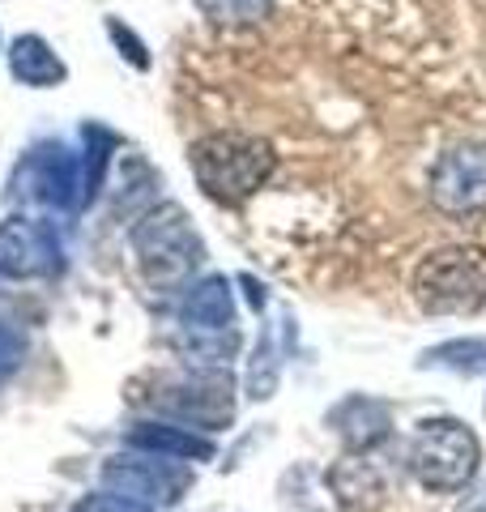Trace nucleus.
Wrapping results in <instances>:
<instances>
[{"instance_id":"nucleus-21","label":"nucleus","mask_w":486,"mask_h":512,"mask_svg":"<svg viewBox=\"0 0 486 512\" xmlns=\"http://www.w3.org/2000/svg\"><path fill=\"white\" fill-rule=\"evenodd\" d=\"M73 512H145V508L124 500V495H116V491H99V495H90V500H81Z\"/></svg>"},{"instance_id":"nucleus-16","label":"nucleus","mask_w":486,"mask_h":512,"mask_svg":"<svg viewBox=\"0 0 486 512\" xmlns=\"http://www.w3.org/2000/svg\"><path fill=\"white\" fill-rule=\"evenodd\" d=\"M418 367H444L452 376H482L486 372V338H452L427 350Z\"/></svg>"},{"instance_id":"nucleus-3","label":"nucleus","mask_w":486,"mask_h":512,"mask_svg":"<svg viewBox=\"0 0 486 512\" xmlns=\"http://www.w3.org/2000/svg\"><path fill=\"white\" fill-rule=\"evenodd\" d=\"M478 461H482V444L474 431L457 419L423 423L410 444V470L418 478V487L431 495L465 491L478 474Z\"/></svg>"},{"instance_id":"nucleus-20","label":"nucleus","mask_w":486,"mask_h":512,"mask_svg":"<svg viewBox=\"0 0 486 512\" xmlns=\"http://www.w3.org/2000/svg\"><path fill=\"white\" fill-rule=\"evenodd\" d=\"M22 355H26V342H22V333H13L0 325V384H5L13 372L22 367Z\"/></svg>"},{"instance_id":"nucleus-19","label":"nucleus","mask_w":486,"mask_h":512,"mask_svg":"<svg viewBox=\"0 0 486 512\" xmlns=\"http://www.w3.org/2000/svg\"><path fill=\"white\" fill-rule=\"evenodd\" d=\"M107 35H111V43L120 47V56L133 64V69H150V47H145L141 39H137V30L133 26H124L120 18H107Z\"/></svg>"},{"instance_id":"nucleus-7","label":"nucleus","mask_w":486,"mask_h":512,"mask_svg":"<svg viewBox=\"0 0 486 512\" xmlns=\"http://www.w3.org/2000/svg\"><path fill=\"white\" fill-rule=\"evenodd\" d=\"M192 483V470L180 466V457H111L103 466V491H116L124 500L141 504L145 512L171 508Z\"/></svg>"},{"instance_id":"nucleus-6","label":"nucleus","mask_w":486,"mask_h":512,"mask_svg":"<svg viewBox=\"0 0 486 512\" xmlns=\"http://www.w3.org/2000/svg\"><path fill=\"white\" fill-rule=\"evenodd\" d=\"M154 410L171 414L180 423H197L205 431H218L235 419V384L222 367H192V376L162 384L154 397Z\"/></svg>"},{"instance_id":"nucleus-12","label":"nucleus","mask_w":486,"mask_h":512,"mask_svg":"<svg viewBox=\"0 0 486 512\" xmlns=\"http://www.w3.org/2000/svg\"><path fill=\"white\" fill-rule=\"evenodd\" d=\"M128 448H137V453H158V457H180V461L214 457V444L205 436H192V427H171V423H137L128 431Z\"/></svg>"},{"instance_id":"nucleus-1","label":"nucleus","mask_w":486,"mask_h":512,"mask_svg":"<svg viewBox=\"0 0 486 512\" xmlns=\"http://www.w3.org/2000/svg\"><path fill=\"white\" fill-rule=\"evenodd\" d=\"M128 244H133L141 278L154 291H188L197 265L205 261V244L192 231V222L184 214V205L162 201L150 205L133 227H128Z\"/></svg>"},{"instance_id":"nucleus-13","label":"nucleus","mask_w":486,"mask_h":512,"mask_svg":"<svg viewBox=\"0 0 486 512\" xmlns=\"http://www.w3.org/2000/svg\"><path fill=\"white\" fill-rule=\"evenodd\" d=\"M329 483L337 491V500H342L346 508H354V512H371L384 500V478L367 461V453H350L346 461H337V466L329 470Z\"/></svg>"},{"instance_id":"nucleus-4","label":"nucleus","mask_w":486,"mask_h":512,"mask_svg":"<svg viewBox=\"0 0 486 512\" xmlns=\"http://www.w3.org/2000/svg\"><path fill=\"white\" fill-rule=\"evenodd\" d=\"M414 299L423 312H474L486 303V248L452 244L423 256L414 269Z\"/></svg>"},{"instance_id":"nucleus-15","label":"nucleus","mask_w":486,"mask_h":512,"mask_svg":"<svg viewBox=\"0 0 486 512\" xmlns=\"http://www.w3.org/2000/svg\"><path fill=\"white\" fill-rule=\"evenodd\" d=\"M180 355L197 367H222L235 359L239 350V329H209V325H180L175 333Z\"/></svg>"},{"instance_id":"nucleus-17","label":"nucleus","mask_w":486,"mask_h":512,"mask_svg":"<svg viewBox=\"0 0 486 512\" xmlns=\"http://www.w3.org/2000/svg\"><path fill=\"white\" fill-rule=\"evenodd\" d=\"M278 0H197L201 18L218 30H248V26H261Z\"/></svg>"},{"instance_id":"nucleus-14","label":"nucleus","mask_w":486,"mask_h":512,"mask_svg":"<svg viewBox=\"0 0 486 512\" xmlns=\"http://www.w3.org/2000/svg\"><path fill=\"white\" fill-rule=\"evenodd\" d=\"M180 320H184V325L235 329V295H231V282H226L222 274H209L197 286H188Z\"/></svg>"},{"instance_id":"nucleus-2","label":"nucleus","mask_w":486,"mask_h":512,"mask_svg":"<svg viewBox=\"0 0 486 512\" xmlns=\"http://www.w3.org/2000/svg\"><path fill=\"white\" fill-rule=\"evenodd\" d=\"M188 163L209 201L243 205L269 184L278 154H273L269 141L252 133H205L201 141H192Z\"/></svg>"},{"instance_id":"nucleus-9","label":"nucleus","mask_w":486,"mask_h":512,"mask_svg":"<svg viewBox=\"0 0 486 512\" xmlns=\"http://www.w3.org/2000/svg\"><path fill=\"white\" fill-rule=\"evenodd\" d=\"M431 205L448 218H469L486 210V141H461L431 167Z\"/></svg>"},{"instance_id":"nucleus-22","label":"nucleus","mask_w":486,"mask_h":512,"mask_svg":"<svg viewBox=\"0 0 486 512\" xmlns=\"http://www.w3.org/2000/svg\"><path fill=\"white\" fill-rule=\"evenodd\" d=\"M452 512H486V487H478V491H469L465 500L452 508Z\"/></svg>"},{"instance_id":"nucleus-11","label":"nucleus","mask_w":486,"mask_h":512,"mask_svg":"<svg viewBox=\"0 0 486 512\" xmlns=\"http://www.w3.org/2000/svg\"><path fill=\"white\" fill-rule=\"evenodd\" d=\"M9 73L30 90H52V86H60L64 77H69V64L52 52V43L47 39L18 35L13 47H9Z\"/></svg>"},{"instance_id":"nucleus-18","label":"nucleus","mask_w":486,"mask_h":512,"mask_svg":"<svg viewBox=\"0 0 486 512\" xmlns=\"http://www.w3.org/2000/svg\"><path fill=\"white\" fill-rule=\"evenodd\" d=\"M278 372H282L278 342H273V333H265V338L256 342V355H252L248 397H256V402H265V397H273V389H278Z\"/></svg>"},{"instance_id":"nucleus-8","label":"nucleus","mask_w":486,"mask_h":512,"mask_svg":"<svg viewBox=\"0 0 486 512\" xmlns=\"http://www.w3.org/2000/svg\"><path fill=\"white\" fill-rule=\"evenodd\" d=\"M64 269V244L52 222L13 214L0 222V278L30 282V278H56Z\"/></svg>"},{"instance_id":"nucleus-5","label":"nucleus","mask_w":486,"mask_h":512,"mask_svg":"<svg viewBox=\"0 0 486 512\" xmlns=\"http://www.w3.org/2000/svg\"><path fill=\"white\" fill-rule=\"evenodd\" d=\"M13 197L30 205H47V210H77L86 205V167L73 150H64L60 141L30 150L18 171H13Z\"/></svg>"},{"instance_id":"nucleus-10","label":"nucleus","mask_w":486,"mask_h":512,"mask_svg":"<svg viewBox=\"0 0 486 512\" xmlns=\"http://www.w3.org/2000/svg\"><path fill=\"white\" fill-rule=\"evenodd\" d=\"M329 427L342 436L346 453H371V448H380L393 436V410H388L380 397L354 393L329 414Z\"/></svg>"}]
</instances>
